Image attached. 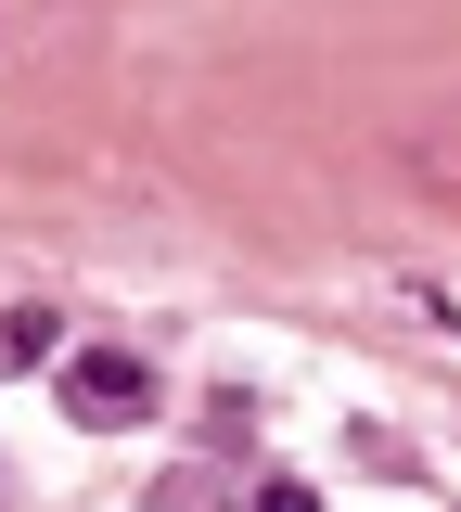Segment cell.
Here are the masks:
<instances>
[{
    "mask_svg": "<svg viewBox=\"0 0 461 512\" xmlns=\"http://www.w3.org/2000/svg\"><path fill=\"white\" fill-rule=\"evenodd\" d=\"M65 397H77V410H154V372L103 346V359H77V372H65Z\"/></svg>",
    "mask_w": 461,
    "mask_h": 512,
    "instance_id": "cell-1",
    "label": "cell"
},
{
    "mask_svg": "<svg viewBox=\"0 0 461 512\" xmlns=\"http://www.w3.org/2000/svg\"><path fill=\"white\" fill-rule=\"evenodd\" d=\"M397 167H410V180H436V192H461V116H436V128H397Z\"/></svg>",
    "mask_w": 461,
    "mask_h": 512,
    "instance_id": "cell-2",
    "label": "cell"
}]
</instances>
